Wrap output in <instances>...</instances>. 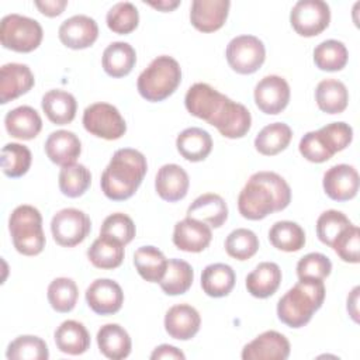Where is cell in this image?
Listing matches in <instances>:
<instances>
[{
	"label": "cell",
	"instance_id": "cell-15",
	"mask_svg": "<svg viewBox=\"0 0 360 360\" xmlns=\"http://www.w3.org/2000/svg\"><path fill=\"white\" fill-rule=\"evenodd\" d=\"M290 356L288 339L277 330H266L245 345L243 360H285Z\"/></svg>",
	"mask_w": 360,
	"mask_h": 360
},
{
	"label": "cell",
	"instance_id": "cell-27",
	"mask_svg": "<svg viewBox=\"0 0 360 360\" xmlns=\"http://www.w3.org/2000/svg\"><path fill=\"white\" fill-rule=\"evenodd\" d=\"M56 347L66 354H83L90 346V335L82 322L63 321L53 333Z\"/></svg>",
	"mask_w": 360,
	"mask_h": 360
},
{
	"label": "cell",
	"instance_id": "cell-32",
	"mask_svg": "<svg viewBox=\"0 0 360 360\" xmlns=\"http://www.w3.org/2000/svg\"><path fill=\"white\" fill-rule=\"evenodd\" d=\"M41 107L51 122L56 125H66L75 120L77 103L73 94L56 89L44 94Z\"/></svg>",
	"mask_w": 360,
	"mask_h": 360
},
{
	"label": "cell",
	"instance_id": "cell-33",
	"mask_svg": "<svg viewBox=\"0 0 360 360\" xmlns=\"http://www.w3.org/2000/svg\"><path fill=\"white\" fill-rule=\"evenodd\" d=\"M235 281L233 269L225 263L208 264L201 273L202 291L212 298L226 297L235 287Z\"/></svg>",
	"mask_w": 360,
	"mask_h": 360
},
{
	"label": "cell",
	"instance_id": "cell-30",
	"mask_svg": "<svg viewBox=\"0 0 360 360\" xmlns=\"http://www.w3.org/2000/svg\"><path fill=\"white\" fill-rule=\"evenodd\" d=\"M176 148L186 160L201 162L212 150V138L202 128H186L177 135Z\"/></svg>",
	"mask_w": 360,
	"mask_h": 360
},
{
	"label": "cell",
	"instance_id": "cell-4",
	"mask_svg": "<svg viewBox=\"0 0 360 360\" xmlns=\"http://www.w3.org/2000/svg\"><path fill=\"white\" fill-rule=\"evenodd\" d=\"M180 82L181 68L179 62L169 55H160L141 72L136 87L145 100L158 103L172 96Z\"/></svg>",
	"mask_w": 360,
	"mask_h": 360
},
{
	"label": "cell",
	"instance_id": "cell-8",
	"mask_svg": "<svg viewBox=\"0 0 360 360\" xmlns=\"http://www.w3.org/2000/svg\"><path fill=\"white\" fill-rule=\"evenodd\" d=\"M225 56L232 70L239 75H252L263 65L266 48L255 35H239L229 41Z\"/></svg>",
	"mask_w": 360,
	"mask_h": 360
},
{
	"label": "cell",
	"instance_id": "cell-40",
	"mask_svg": "<svg viewBox=\"0 0 360 360\" xmlns=\"http://www.w3.org/2000/svg\"><path fill=\"white\" fill-rule=\"evenodd\" d=\"M91 183L90 170L80 163L63 166L59 172V188L63 195L77 198L83 195Z\"/></svg>",
	"mask_w": 360,
	"mask_h": 360
},
{
	"label": "cell",
	"instance_id": "cell-52",
	"mask_svg": "<svg viewBox=\"0 0 360 360\" xmlns=\"http://www.w3.org/2000/svg\"><path fill=\"white\" fill-rule=\"evenodd\" d=\"M37 8L46 17H56L63 13L68 6V0H35Z\"/></svg>",
	"mask_w": 360,
	"mask_h": 360
},
{
	"label": "cell",
	"instance_id": "cell-46",
	"mask_svg": "<svg viewBox=\"0 0 360 360\" xmlns=\"http://www.w3.org/2000/svg\"><path fill=\"white\" fill-rule=\"evenodd\" d=\"M349 225H352V222L343 212L338 210H328L318 217L316 235L323 245L330 248L340 232Z\"/></svg>",
	"mask_w": 360,
	"mask_h": 360
},
{
	"label": "cell",
	"instance_id": "cell-45",
	"mask_svg": "<svg viewBox=\"0 0 360 360\" xmlns=\"http://www.w3.org/2000/svg\"><path fill=\"white\" fill-rule=\"evenodd\" d=\"M107 25L115 34H129L139 22L138 8L131 1H120L107 13Z\"/></svg>",
	"mask_w": 360,
	"mask_h": 360
},
{
	"label": "cell",
	"instance_id": "cell-7",
	"mask_svg": "<svg viewBox=\"0 0 360 360\" xmlns=\"http://www.w3.org/2000/svg\"><path fill=\"white\" fill-rule=\"evenodd\" d=\"M83 127L87 132L107 141L120 139L127 132V124L117 107L108 103H94L83 112Z\"/></svg>",
	"mask_w": 360,
	"mask_h": 360
},
{
	"label": "cell",
	"instance_id": "cell-23",
	"mask_svg": "<svg viewBox=\"0 0 360 360\" xmlns=\"http://www.w3.org/2000/svg\"><path fill=\"white\" fill-rule=\"evenodd\" d=\"M44 148L49 160L62 167L73 165L82 153L80 139L72 131L66 129L51 132Z\"/></svg>",
	"mask_w": 360,
	"mask_h": 360
},
{
	"label": "cell",
	"instance_id": "cell-18",
	"mask_svg": "<svg viewBox=\"0 0 360 360\" xmlns=\"http://www.w3.org/2000/svg\"><path fill=\"white\" fill-rule=\"evenodd\" d=\"M212 239L211 226L198 219L186 217L174 225L173 243L177 249L190 253L202 252Z\"/></svg>",
	"mask_w": 360,
	"mask_h": 360
},
{
	"label": "cell",
	"instance_id": "cell-54",
	"mask_svg": "<svg viewBox=\"0 0 360 360\" xmlns=\"http://www.w3.org/2000/svg\"><path fill=\"white\" fill-rule=\"evenodd\" d=\"M359 291H360V287H354L347 297V312L354 322H359V307H357Z\"/></svg>",
	"mask_w": 360,
	"mask_h": 360
},
{
	"label": "cell",
	"instance_id": "cell-43",
	"mask_svg": "<svg viewBox=\"0 0 360 360\" xmlns=\"http://www.w3.org/2000/svg\"><path fill=\"white\" fill-rule=\"evenodd\" d=\"M31 150L21 143H6L1 149V170L8 177L24 176L31 166Z\"/></svg>",
	"mask_w": 360,
	"mask_h": 360
},
{
	"label": "cell",
	"instance_id": "cell-39",
	"mask_svg": "<svg viewBox=\"0 0 360 360\" xmlns=\"http://www.w3.org/2000/svg\"><path fill=\"white\" fill-rule=\"evenodd\" d=\"M349 59L347 49L342 41L326 39L314 49V63L318 69L326 72L342 70Z\"/></svg>",
	"mask_w": 360,
	"mask_h": 360
},
{
	"label": "cell",
	"instance_id": "cell-50",
	"mask_svg": "<svg viewBox=\"0 0 360 360\" xmlns=\"http://www.w3.org/2000/svg\"><path fill=\"white\" fill-rule=\"evenodd\" d=\"M135 232L136 229L134 221L122 212H114L108 215L100 228L101 235L112 236L124 245H128L135 238Z\"/></svg>",
	"mask_w": 360,
	"mask_h": 360
},
{
	"label": "cell",
	"instance_id": "cell-28",
	"mask_svg": "<svg viewBox=\"0 0 360 360\" xmlns=\"http://www.w3.org/2000/svg\"><path fill=\"white\" fill-rule=\"evenodd\" d=\"M281 283V270L273 262L259 263L246 277L248 292L256 298L271 297Z\"/></svg>",
	"mask_w": 360,
	"mask_h": 360
},
{
	"label": "cell",
	"instance_id": "cell-16",
	"mask_svg": "<svg viewBox=\"0 0 360 360\" xmlns=\"http://www.w3.org/2000/svg\"><path fill=\"white\" fill-rule=\"evenodd\" d=\"M326 195L335 201H347L359 191V173L350 165H335L329 167L322 180Z\"/></svg>",
	"mask_w": 360,
	"mask_h": 360
},
{
	"label": "cell",
	"instance_id": "cell-25",
	"mask_svg": "<svg viewBox=\"0 0 360 360\" xmlns=\"http://www.w3.org/2000/svg\"><path fill=\"white\" fill-rule=\"evenodd\" d=\"M187 217L205 222L212 228H219L228 219V205L221 195L205 193L188 205Z\"/></svg>",
	"mask_w": 360,
	"mask_h": 360
},
{
	"label": "cell",
	"instance_id": "cell-1",
	"mask_svg": "<svg viewBox=\"0 0 360 360\" xmlns=\"http://www.w3.org/2000/svg\"><path fill=\"white\" fill-rule=\"evenodd\" d=\"M291 201L288 183L274 172L253 173L238 197L240 215L250 221H259L269 214L283 211Z\"/></svg>",
	"mask_w": 360,
	"mask_h": 360
},
{
	"label": "cell",
	"instance_id": "cell-29",
	"mask_svg": "<svg viewBox=\"0 0 360 360\" xmlns=\"http://www.w3.org/2000/svg\"><path fill=\"white\" fill-rule=\"evenodd\" d=\"M104 72L111 77H124L131 73L136 63V52L128 42H111L101 58Z\"/></svg>",
	"mask_w": 360,
	"mask_h": 360
},
{
	"label": "cell",
	"instance_id": "cell-24",
	"mask_svg": "<svg viewBox=\"0 0 360 360\" xmlns=\"http://www.w3.org/2000/svg\"><path fill=\"white\" fill-rule=\"evenodd\" d=\"M4 127L13 138L30 141L41 132L42 120L35 108L30 105H20L6 114Z\"/></svg>",
	"mask_w": 360,
	"mask_h": 360
},
{
	"label": "cell",
	"instance_id": "cell-55",
	"mask_svg": "<svg viewBox=\"0 0 360 360\" xmlns=\"http://www.w3.org/2000/svg\"><path fill=\"white\" fill-rule=\"evenodd\" d=\"M149 6H152L153 8H158L160 11H172L174 10L177 6H180L179 0H163V1H148Z\"/></svg>",
	"mask_w": 360,
	"mask_h": 360
},
{
	"label": "cell",
	"instance_id": "cell-41",
	"mask_svg": "<svg viewBox=\"0 0 360 360\" xmlns=\"http://www.w3.org/2000/svg\"><path fill=\"white\" fill-rule=\"evenodd\" d=\"M6 357L8 360H46L49 350L44 339L32 335H22L10 342Z\"/></svg>",
	"mask_w": 360,
	"mask_h": 360
},
{
	"label": "cell",
	"instance_id": "cell-37",
	"mask_svg": "<svg viewBox=\"0 0 360 360\" xmlns=\"http://www.w3.org/2000/svg\"><path fill=\"white\" fill-rule=\"evenodd\" d=\"M194 280L193 267L181 259L167 260V267L163 278L160 280V288L167 295H180L188 291Z\"/></svg>",
	"mask_w": 360,
	"mask_h": 360
},
{
	"label": "cell",
	"instance_id": "cell-11",
	"mask_svg": "<svg viewBox=\"0 0 360 360\" xmlns=\"http://www.w3.org/2000/svg\"><path fill=\"white\" fill-rule=\"evenodd\" d=\"M226 100L228 97L225 94L219 93L210 84L195 83L187 90L184 105L191 115L204 120L211 125Z\"/></svg>",
	"mask_w": 360,
	"mask_h": 360
},
{
	"label": "cell",
	"instance_id": "cell-12",
	"mask_svg": "<svg viewBox=\"0 0 360 360\" xmlns=\"http://www.w3.org/2000/svg\"><path fill=\"white\" fill-rule=\"evenodd\" d=\"M257 108L269 115L280 114L290 101V86L277 75H269L259 80L253 91Z\"/></svg>",
	"mask_w": 360,
	"mask_h": 360
},
{
	"label": "cell",
	"instance_id": "cell-14",
	"mask_svg": "<svg viewBox=\"0 0 360 360\" xmlns=\"http://www.w3.org/2000/svg\"><path fill=\"white\" fill-rule=\"evenodd\" d=\"M58 37L60 42L70 49H84L96 42L98 37V25L94 18L84 14H76L60 24Z\"/></svg>",
	"mask_w": 360,
	"mask_h": 360
},
{
	"label": "cell",
	"instance_id": "cell-19",
	"mask_svg": "<svg viewBox=\"0 0 360 360\" xmlns=\"http://www.w3.org/2000/svg\"><path fill=\"white\" fill-rule=\"evenodd\" d=\"M229 7V0H194L190 7V21L201 32H214L225 24Z\"/></svg>",
	"mask_w": 360,
	"mask_h": 360
},
{
	"label": "cell",
	"instance_id": "cell-51",
	"mask_svg": "<svg viewBox=\"0 0 360 360\" xmlns=\"http://www.w3.org/2000/svg\"><path fill=\"white\" fill-rule=\"evenodd\" d=\"M319 131L323 135L325 141L328 142V145L333 153H338V152L346 149L353 139L352 127L343 121L328 124V125L322 127Z\"/></svg>",
	"mask_w": 360,
	"mask_h": 360
},
{
	"label": "cell",
	"instance_id": "cell-38",
	"mask_svg": "<svg viewBox=\"0 0 360 360\" xmlns=\"http://www.w3.org/2000/svg\"><path fill=\"white\" fill-rule=\"evenodd\" d=\"M270 243L283 252H298L305 245V232L297 222L277 221L269 231Z\"/></svg>",
	"mask_w": 360,
	"mask_h": 360
},
{
	"label": "cell",
	"instance_id": "cell-34",
	"mask_svg": "<svg viewBox=\"0 0 360 360\" xmlns=\"http://www.w3.org/2000/svg\"><path fill=\"white\" fill-rule=\"evenodd\" d=\"M315 100L321 111L326 114H339L347 107L349 93L340 80L325 79L316 86Z\"/></svg>",
	"mask_w": 360,
	"mask_h": 360
},
{
	"label": "cell",
	"instance_id": "cell-20",
	"mask_svg": "<svg viewBox=\"0 0 360 360\" xmlns=\"http://www.w3.org/2000/svg\"><path fill=\"white\" fill-rule=\"evenodd\" d=\"M35 83L31 69L24 63H6L0 69V103L7 104L28 93Z\"/></svg>",
	"mask_w": 360,
	"mask_h": 360
},
{
	"label": "cell",
	"instance_id": "cell-9",
	"mask_svg": "<svg viewBox=\"0 0 360 360\" xmlns=\"http://www.w3.org/2000/svg\"><path fill=\"white\" fill-rule=\"evenodd\" d=\"M91 229L89 215L77 208H63L51 221L53 240L63 248H73L82 243Z\"/></svg>",
	"mask_w": 360,
	"mask_h": 360
},
{
	"label": "cell",
	"instance_id": "cell-3",
	"mask_svg": "<svg viewBox=\"0 0 360 360\" xmlns=\"http://www.w3.org/2000/svg\"><path fill=\"white\" fill-rule=\"evenodd\" d=\"M323 300V280H300L278 300L277 316L290 328H302L322 307Z\"/></svg>",
	"mask_w": 360,
	"mask_h": 360
},
{
	"label": "cell",
	"instance_id": "cell-26",
	"mask_svg": "<svg viewBox=\"0 0 360 360\" xmlns=\"http://www.w3.org/2000/svg\"><path fill=\"white\" fill-rule=\"evenodd\" d=\"M100 352L111 360H122L129 356L132 342L128 332L118 323H105L97 332Z\"/></svg>",
	"mask_w": 360,
	"mask_h": 360
},
{
	"label": "cell",
	"instance_id": "cell-10",
	"mask_svg": "<svg viewBox=\"0 0 360 360\" xmlns=\"http://www.w3.org/2000/svg\"><path fill=\"white\" fill-rule=\"evenodd\" d=\"M330 21V8L322 0H300L290 13V22L301 37L319 35Z\"/></svg>",
	"mask_w": 360,
	"mask_h": 360
},
{
	"label": "cell",
	"instance_id": "cell-49",
	"mask_svg": "<svg viewBox=\"0 0 360 360\" xmlns=\"http://www.w3.org/2000/svg\"><path fill=\"white\" fill-rule=\"evenodd\" d=\"M336 255L346 263H359L360 252V231L356 225H349L335 239L330 246Z\"/></svg>",
	"mask_w": 360,
	"mask_h": 360
},
{
	"label": "cell",
	"instance_id": "cell-44",
	"mask_svg": "<svg viewBox=\"0 0 360 360\" xmlns=\"http://www.w3.org/2000/svg\"><path fill=\"white\" fill-rule=\"evenodd\" d=\"M259 249V239L256 233L246 228H238L232 231L225 239L226 253L236 260H248L256 255Z\"/></svg>",
	"mask_w": 360,
	"mask_h": 360
},
{
	"label": "cell",
	"instance_id": "cell-42",
	"mask_svg": "<svg viewBox=\"0 0 360 360\" xmlns=\"http://www.w3.org/2000/svg\"><path fill=\"white\" fill-rule=\"evenodd\" d=\"M77 297L79 288L69 277H58L48 285V301L56 312H70L77 302Z\"/></svg>",
	"mask_w": 360,
	"mask_h": 360
},
{
	"label": "cell",
	"instance_id": "cell-2",
	"mask_svg": "<svg viewBox=\"0 0 360 360\" xmlns=\"http://www.w3.org/2000/svg\"><path fill=\"white\" fill-rule=\"evenodd\" d=\"M148 170L146 158L136 149L122 148L114 152L100 180L104 195L124 201L135 194Z\"/></svg>",
	"mask_w": 360,
	"mask_h": 360
},
{
	"label": "cell",
	"instance_id": "cell-36",
	"mask_svg": "<svg viewBox=\"0 0 360 360\" xmlns=\"http://www.w3.org/2000/svg\"><path fill=\"white\" fill-rule=\"evenodd\" d=\"M292 131L285 122L266 125L255 138V148L264 156H274L283 152L291 142Z\"/></svg>",
	"mask_w": 360,
	"mask_h": 360
},
{
	"label": "cell",
	"instance_id": "cell-17",
	"mask_svg": "<svg viewBox=\"0 0 360 360\" xmlns=\"http://www.w3.org/2000/svg\"><path fill=\"white\" fill-rule=\"evenodd\" d=\"M218 132L229 139L245 136L252 125L250 111L240 103H236L228 97L219 114L211 122Z\"/></svg>",
	"mask_w": 360,
	"mask_h": 360
},
{
	"label": "cell",
	"instance_id": "cell-22",
	"mask_svg": "<svg viewBox=\"0 0 360 360\" xmlns=\"http://www.w3.org/2000/svg\"><path fill=\"white\" fill-rule=\"evenodd\" d=\"M188 186L190 180L187 172L176 163L163 165L155 177L158 195L169 202L183 200L188 191Z\"/></svg>",
	"mask_w": 360,
	"mask_h": 360
},
{
	"label": "cell",
	"instance_id": "cell-53",
	"mask_svg": "<svg viewBox=\"0 0 360 360\" xmlns=\"http://www.w3.org/2000/svg\"><path fill=\"white\" fill-rule=\"evenodd\" d=\"M150 359H152V360H159V359L184 360L186 356H184V353H183L180 349H177V347H174V346H172V345H160V346H158V347L152 352Z\"/></svg>",
	"mask_w": 360,
	"mask_h": 360
},
{
	"label": "cell",
	"instance_id": "cell-35",
	"mask_svg": "<svg viewBox=\"0 0 360 360\" xmlns=\"http://www.w3.org/2000/svg\"><path fill=\"white\" fill-rule=\"evenodd\" d=\"M134 264L139 276L149 283H160L166 273L167 259L155 246H141L134 253Z\"/></svg>",
	"mask_w": 360,
	"mask_h": 360
},
{
	"label": "cell",
	"instance_id": "cell-48",
	"mask_svg": "<svg viewBox=\"0 0 360 360\" xmlns=\"http://www.w3.org/2000/svg\"><path fill=\"white\" fill-rule=\"evenodd\" d=\"M300 153L312 163H323L329 160L335 153L330 150L322 134L318 131L307 132L298 145Z\"/></svg>",
	"mask_w": 360,
	"mask_h": 360
},
{
	"label": "cell",
	"instance_id": "cell-21",
	"mask_svg": "<svg viewBox=\"0 0 360 360\" xmlns=\"http://www.w3.org/2000/svg\"><path fill=\"white\" fill-rule=\"evenodd\" d=\"M201 318L198 311L188 304L173 305L165 315L167 335L177 340H188L200 330Z\"/></svg>",
	"mask_w": 360,
	"mask_h": 360
},
{
	"label": "cell",
	"instance_id": "cell-5",
	"mask_svg": "<svg viewBox=\"0 0 360 360\" xmlns=\"http://www.w3.org/2000/svg\"><path fill=\"white\" fill-rule=\"evenodd\" d=\"M8 231L15 250L24 256H37L45 248L41 212L28 204L18 205L8 218Z\"/></svg>",
	"mask_w": 360,
	"mask_h": 360
},
{
	"label": "cell",
	"instance_id": "cell-6",
	"mask_svg": "<svg viewBox=\"0 0 360 360\" xmlns=\"http://www.w3.org/2000/svg\"><path fill=\"white\" fill-rule=\"evenodd\" d=\"M44 31L41 24L21 14H7L0 22V42L4 48L14 52H32L42 41Z\"/></svg>",
	"mask_w": 360,
	"mask_h": 360
},
{
	"label": "cell",
	"instance_id": "cell-13",
	"mask_svg": "<svg viewBox=\"0 0 360 360\" xmlns=\"http://www.w3.org/2000/svg\"><path fill=\"white\" fill-rule=\"evenodd\" d=\"M86 302L89 308L98 315H112L124 304L121 285L111 278H97L86 290Z\"/></svg>",
	"mask_w": 360,
	"mask_h": 360
},
{
	"label": "cell",
	"instance_id": "cell-31",
	"mask_svg": "<svg viewBox=\"0 0 360 360\" xmlns=\"http://www.w3.org/2000/svg\"><path fill=\"white\" fill-rule=\"evenodd\" d=\"M124 243L112 236L101 235L87 249V257L90 263L103 270H111L118 267L125 256Z\"/></svg>",
	"mask_w": 360,
	"mask_h": 360
},
{
	"label": "cell",
	"instance_id": "cell-47",
	"mask_svg": "<svg viewBox=\"0 0 360 360\" xmlns=\"http://www.w3.org/2000/svg\"><path fill=\"white\" fill-rule=\"evenodd\" d=\"M332 271V263L328 256L312 252L305 255L297 263L298 280H323Z\"/></svg>",
	"mask_w": 360,
	"mask_h": 360
}]
</instances>
